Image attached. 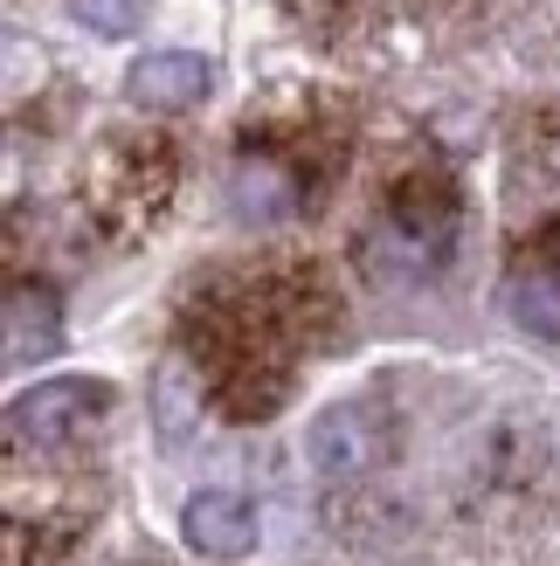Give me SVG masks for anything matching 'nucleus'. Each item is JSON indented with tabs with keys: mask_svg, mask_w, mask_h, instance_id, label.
Listing matches in <instances>:
<instances>
[{
	"mask_svg": "<svg viewBox=\"0 0 560 566\" xmlns=\"http://www.w3.org/2000/svg\"><path fill=\"white\" fill-rule=\"evenodd\" d=\"M304 463H312L319 476H332V484H360L367 470H381L387 463V421H381V408H367V401L325 408L312 421V436H304Z\"/></svg>",
	"mask_w": 560,
	"mask_h": 566,
	"instance_id": "f257e3e1",
	"label": "nucleus"
},
{
	"mask_svg": "<svg viewBox=\"0 0 560 566\" xmlns=\"http://www.w3.org/2000/svg\"><path fill=\"white\" fill-rule=\"evenodd\" d=\"M104 408H111V380L63 374V380H35L28 394H14L8 429H14V442H63L76 429H91Z\"/></svg>",
	"mask_w": 560,
	"mask_h": 566,
	"instance_id": "f03ea898",
	"label": "nucleus"
},
{
	"mask_svg": "<svg viewBox=\"0 0 560 566\" xmlns=\"http://www.w3.org/2000/svg\"><path fill=\"white\" fill-rule=\"evenodd\" d=\"M180 539L201 559H249L263 539V525H257V504L242 491H194L180 504Z\"/></svg>",
	"mask_w": 560,
	"mask_h": 566,
	"instance_id": "7ed1b4c3",
	"label": "nucleus"
},
{
	"mask_svg": "<svg viewBox=\"0 0 560 566\" xmlns=\"http://www.w3.org/2000/svg\"><path fill=\"white\" fill-rule=\"evenodd\" d=\"M208 91H215V63L194 49H146L125 70V97L138 111H194L208 104Z\"/></svg>",
	"mask_w": 560,
	"mask_h": 566,
	"instance_id": "20e7f679",
	"label": "nucleus"
},
{
	"mask_svg": "<svg viewBox=\"0 0 560 566\" xmlns=\"http://www.w3.org/2000/svg\"><path fill=\"white\" fill-rule=\"evenodd\" d=\"M63 346V304H55L49 283H21L8 297V359L28 366V359H49Z\"/></svg>",
	"mask_w": 560,
	"mask_h": 566,
	"instance_id": "39448f33",
	"label": "nucleus"
},
{
	"mask_svg": "<svg viewBox=\"0 0 560 566\" xmlns=\"http://www.w3.org/2000/svg\"><path fill=\"white\" fill-rule=\"evenodd\" d=\"M512 325L533 338H560V270H533L512 283Z\"/></svg>",
	"mask_w": 560,
	"mask_h": 566,
	"instance_id": "423d86ee",
	"label": "nucleus"
},
{
	"mask_svg": "<svg viewBox=\"0 0 560 566\" xmlns=\"http://www.w3.org/2000/svg\"><path fill=\"white\" fill-rule=\"evenodd\" d=\"M236 208H242L249 221H284V214H291L284 174H277V166H242V174H236Z\"/></svg>",
	"mask_w": 560,
	"mask_h": 566,
	"instance_id": "0eeeda50",
	"label": "nucleus"
},
{
	"mask_svg": "<svg viewBox=\"0 0 560 566\" xmlns=\"http://www.w3.org/2000/svg\"><path fill=\"white\" fill-rule=\"evenodd\" d=\"M70 14L91 28V35H138L153 14V0H70Z\"/></svg>",
	"mask_w": 560,
	"mask_h": 566,
	"instance_id": "6e6552de",
	"label": "nucleus"
}]
</instances>
